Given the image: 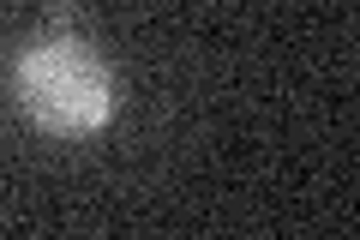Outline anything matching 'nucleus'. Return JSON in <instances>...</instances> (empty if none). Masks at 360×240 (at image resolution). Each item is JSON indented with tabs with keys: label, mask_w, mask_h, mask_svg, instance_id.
I'll use <instances>...</instances> for the list:
<instances>
[{
	"label": "nucleus",
	"mask_w": 360,
	"mask_h": 240,
	"mask_svg": "<svg viewBox=\"0 0 360 240\" xmlns=\"http://www.w3.org/2000/svg\"><path fill=\"white\" fill-rule=\"evenodd\" d=\"M13 90H18V108H25L42 132H54V139H90V132H103L108 114H115L108 66L78 37H37L18 54Z\"/></svg>",
	"instance_id": "obj_1"
}]
</instances>
